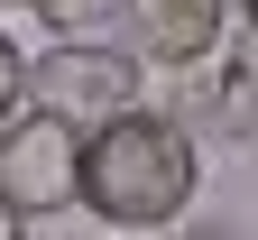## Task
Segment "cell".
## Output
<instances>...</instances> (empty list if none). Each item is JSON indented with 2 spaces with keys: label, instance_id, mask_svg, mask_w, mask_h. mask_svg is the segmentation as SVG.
Here are the masks:
<instances>
[{
  "label": "cell",
  "instance_id": "obj_1",
  "mask_svg": "<svg viewBox=\"0 0 258 240\" xmlns=\"http://www.w3.org/2000/svg\"><path fill=\"white\" fill-rule=\"evenodd\" d=\"M194 185H203V139L139 102V111H120L111 129H92V139H83V194H74V203H83L92 222L148 240V231L184 222Z\"/></svg>",
  "mask_w": 258,
  "mask_h": 240
},
{
  "label": "cell",
  "instance_id": "obj_2",
  "mask_svg": "<svg viewBox=\"0 0 258 240\" xmlns=\"http://www.w3.org/2000/svg\"><path fill=\"white\" fill-rule=\"evenodd\" d=\"M139 102H148V74H139V65H129L111 37L28 56V111H46L55 129H74V139L111 129L120 111H139Z\"/></svg>",
  "mask_w": 258,
  "mask_h": 240
},
{
  "label": "cell",
  "instance_id": "obj_3",
  "mask_svg": "<svg viewBox=\"0 0 258 240\" xmlns=\"http://www.w3.org/2000/svg\"><path fill=\"white\" fill-rule=\"evenodd\" d=\"M83 194V139L55 129L46 111H19L0 120V213L37 222V213H74Z\"/></svg>",
  "mask_w": 258,
  "mask_h": 240
},
{
  "label": "cell",
  "instance_id": "obj_4",
  "mask_svg": "<svg viewBox=\"0 0 258 240\" xmlns=\"http://www.w3.org/2000/svg\"><path fill=\"white\" fill-rule=\"evenodd\" d=\"M221 28H231V0H120L111 46L139 74H203Z\"/></svg>",
  "mask_w": 258,
  "mask_h": 240
},
{
  "label": "cell",
  "instance_id": "obj_5",
  "mask_svg": "<svg viewBox=\"0 0 258 240\" xmlns=\"http://www.w3.org/2000/svg\"><path fill=\"white\" fill-rule=\"evenodd\" d=\"M212 139L258 157V37H249V56L212 65Z\"/></svg>",
  "mask_w": 258,
  "mask_h": 240
},
{
  "label": "cell",
  "instance_id": "obj_6",
  "mask_svg": "<svg viewBox=\"0 0 258 240\" xmlns=\"http://www.w3.org/2000/svg\"><path fill=\"white\" fill-rule=\"evenodd\" d=\"M28 10L55 28V46H92V37L120 28V0H28Z\"/></svg>",
  "mask_w": 258,
  "mask_h": 240
},
{
  "label": "cell",
  "instance_id": "obj_7",
  "mask_svg": "<svg viewBox=\"0 0 258 240\" xmlns=\"http://www.w3.org/2000/svg\"><path fill=\"white\" fill-rule=\"evenodd\" d=\"M28 111V46L0 28V120H19Z\"/></svg>",
  "mask_w": 258,
  "mask_h": 240
},
{
  "label": "cell",
  "instance_id": "obj_8",
  "mask_svg": "<svg viewBox=\"0 0 258 240\" xmlns=\"http://www.w3.org/2000/svg\"><path fill=\"white\" fill-rule=\"evenodd\" d=\"M0 240H28V222H19V213H0Z\"/></svg>",
  "mask_w": 258,
  "mask_h": 240
},
{
  "label": "cell",
  "instance_id": "obj_9",
  "mask_svg": "<svg viewBox=\"0 0 258 240\" xmlns=\"http://www.w3.org/2000/svg\"><path fill=\"white\" fill-rule=\"evenodd\" d=\"M240 19H249V37H258V0H240Z\"/></svg>",
  "mask_w": 258,
  "mask_h": 240
},
{
  "label": "cell",
  "instance_id": "obj_10",
  "mask_svg": "<svg viewBox=\"0 0 258 240\" xmlns=\"http://www.w3.org/2000/svg\"><path fill=\"white\" fill-rule=\"evenodd\" d=\"M194 240H231V231H194Z\"/></svg>",
  "mask_w": 258,
  "mask_h": 240
},
{
  "label": "cell",
  "instance_id": "obj_11",
  "mask_svg": "<svg viewBox=\"0 0 258 240\" xmlns=\"http://www.w3.org/2000/svg\"><path fill=\"white\" fill-rule=\"evenodd\" d=\"M0 10H10V0H0Z\"/></svg>",
  "mask_w": 258,
  "mask_h": 240
}]
</instances>
